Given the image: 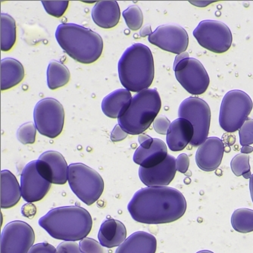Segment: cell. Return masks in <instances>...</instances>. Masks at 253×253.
Wrapping results in <instances>:
<instances>
[{
  "mask_svg": "<svg viewBox=\"0 0 253 253\" xmlns=\"http://www.w3.org/2000/svg\"><path fill=\"white\" fill-rule=\"evenodd\" d=\"M134 221L146 224H163L180 219L187 210L181 192L169 187H148L134 193L127 205Z\"/></svg>",
  "mask_w": 253,
  "mask_h": 253,
  "instance_id": "1",
  "label": "cell"
},
{
  "mask_svg": "<svg viewBox=\"0 0 253 253\" xmlns=\"http://www.w3.org/2000/svg\"><path fill=\"white\" fill-rule=\"evenodd\" d=\"M38 223L52 238L74 242L86 238L93 226L89 211L80 206L52 209Z\"/></svg>",
  "mask_w": 253,
  "mask_h": 253,
  "instance_id": "2",
  "label": "cell"
},
{
  "mask_svg": "<svg viewBox=\"0 0 253 253\" xmlns=\"http://www.w3.org/2000/svg\"><path fill=\"white\" fill-rule=\"evenodd\" d=\"M121 83L125 89L139 93L149 89L154 79L153 55L147 45L134 43L122 54L118 64Z\"/></svg>",
  "mask_w": 253,
  "mask_h": 253,
  "instance_id": "3",
  "label": "cell"
},
{
  "mask_svg": "<svg viewBox=\"0 0 253 253\" xmlns=\"http://www.w3.org/2000/svg\"><path fill=\"white\" fill-rule=\"evenodd\" d=\"M55 39L61 48L80 63H93L103 50V41L99 34L73 23H63L57 27Z\"/></svg>",
  "mask_w": 253,
  "mask_h": 253,
  "instance_id": "4",
  "label": "cell"
},
{
  "mask_svg": "<svg viewBox=\"0 0 253 253\" xmlns=\"http://www.w3.org/2000/svg\"><path fill=\"white\" fill-rule=\"evenodd\" d=\"M162 108L156 89L140 91L132 98L128 109L118 119L121 127L128 134H142L153 123Z\"/></svg>",
  "mask_w": 253,
  "mask_h": 253,
  "instance_id": "5",
  "label": "cell"
},
{
  "mask_svg": "<svg viewBox=\"0 0 253 253\" xmlns=\"http://www.w3.org/2000/svg\"><path fill=\"white\" fill-rule=\"evenodd\" d=\"M68 181L73 193L87 206L96 203L104 190V181L100 174L82 163L68 166Z\"/></svg>",
  "mask_w": 253,
  "mask_h": 253,
  "instance_id": "6",
  "label": "cell"
},
{
  "mask_svg": "<svg viewBox=\"0 0 253 253\" xmlns=\"http://www.w3.org/2000/svg\"><path fill=\"white\" fill-rule=\"evenodd\" d=\"M253 102L247 93L234 89L226 93L221 102L219 125L227 133L240 130L251 113Z\"/></svg>",
  "mask_w": 253,
  "mask_h": 253,
  "instance_id": "7",
  "label": "cell"
},
{
  "mask_svg": "<svg viewBox=\"0 0 253 253\" xmlns=\"http://www.w3.org/2000/svg\"><path fill=\"white\" fill-rule=\"evenodd\" d=\"M178 117L185 119L193 125L194 136L190 144L200 146L208 139L211 124V110L206 101L198 97L184 99L179 106Z\"/></svg>",
  "mask_w": 253,
  "mask_h": 253,
  "instance_id": "8",
  "label": "cell"
},
{
  "mask_svg": "<svg viewBox=\"0 0 253 253\" xmlns=\"http://www.w3.org/2000/svg\"><path fill=\"white\" fill-rule=\"evenodd\" d=\"M34 124L41 134L54 139L63 130L65 111L59 101L52 98L41 99L34 109Z\"/></svg>",
  "mask_w": 253,
  "mask_h": 253,
  "instance_id": "9",
  "label": "cell"
},
{
  "mask_svg": "<svg viewBox=\"0 0 253 253\" xmlns=\"http://www.w3.org/2000/svg\"><path fill=\"white\" fill-rule=\"evenodd\" d=\"M193 36L202 47L217 54L228 51L233 41L228 26L221 21L213 20L201 21L193 31Z\"/></svg>",
  "mask_w": 253,
  "mask_h": 253,
  "instance_id": "10",
  "label": "cell"
},
{
  "mask_svg": "<svg viewBox=\"0 0 253 253\" xmlns=\"http://www.w3.org/2000/svg\"><path fill=\"white\" fill-rule=\"evenodd\" d=\"M177 82L192 95H201L207 90L210 78L203 64L194 58L182 60L173 67Z\"/></svg>",
  "mask_w": 253,
  "mask_h": 253,
  "instance_id": "11",
  "label": "cell"
},
{
  "mask_svg": "<svg viewBox=\"0 0 253 253\" xmlns=\"http://www.w3.org/2000/svg\"><path fill=\"white\" fill-rule=\"evenodd\" d=\"M35 240L32 227L25 221H14L2 229L0 253H28Z\"/></svg>",
  "mask_w": 253,
  "mask_h": 253,
  "instance_id": "12",
  "label": "cell"
},
{
  "mask_svg": "<svg viewBox=\"0 0 253 253\" xmlns=\"http://www.w3.org/2000/svg\"><path fill=\"white\" fill-rule=\"evenodd\" d=\"M148 40L161 49L177 55L186 52L188 47V34L178 25H161Z\"/></svg>",
  "mask_w": 253,
  "mask_h": 253,
  "instance_id": "13",
  "label": "cell"
},
{
  "mask_svg": "<svg viewBox=\"0 0 253 253\" xmlns=\"http://www.w3.org/2000/svg\"><path fill=\"white\" fill-rule=\"evenodd\" d=\"M21 197L27 203H35L45 197L52 187L50 182L45 180L38 173L36 160L25 166L21 174Z\"/></svg>",
  "mask_w": 253,
  "mask_h": 253,
  "instance_id": "14",
  "label": "cell"
},
{
  "mask_svg": "<svg viewBox=\"0 0 253 253\" xmlns=\"http://www.w3.org/2000/svg\"><path fill=\"white\" fill-rule=\"evenodd\" d=\"M38 173L45 180L62 185L68 179V166L64 156L59 152L46 151L36 160Z\"/></svg>",
  "mask_w": 253,
  "mask_h": 253,
  "instance_id": "15",
  "label": "cell"
},
{
  "mask_svg": "<svg viewBox=\"0 0 253 253\" xmlns=\"http://www.w3.org/2000/svg\"><path fill=\"white\" fill-rule=\"evenodd\" d=\"M177 171L176 159L169 154L163 163L155 167H140L139 177L142 183L147 187H168L174 180Z\"/></svg>",
  "mask_w": 253,
  "mask_h": 253,
  "instance_id": "16",
  "label": "cell"
},
{
  "mask_svg": "<svg viewBox=\"0 0 253 253\" xmlns=\"http://www.w3.org/2000/svg\"><path fill=\"white\" fill-rule=\"evenodd\" d=\"M224 153L222 140L211 136L199 146L196 153V163L204 171H213L219 167Z\"/></svg>",
  "mask_w": 253,
  "mask_h": 253,
  "instance_id": "17",
  "label": "cell"
},
{
  "mask_svg": "<svg viewBox=\"0 0 253 253\" xmlns=\"http://www.w3.org/2000/svg\"><path fill=\"white\" fill-rule=\"evenodd\" d=\"M193 136V125L187 119L178 118L170 124L166 135V142L171 151H181L190 143Z\"/></svg>",
  "mask_w": 253,
  "mask_h": 253,
  "instance_id": "18",
  "label": "cell"
},
{
  "mask_svg": "<svg viewBox=\"0 0 253 253\" xmlns=\"http://www.w3.org/2000/svg\"><path fill=\"white\" fill-rule=\"evenodd\" d=\"M167 146L159 138H154L153 145L149 149L139 146L133 154V162L144 169L158 166L168 156Z\"/></svg>",
  "mask_w": 253,
  "mask_h": 253,
  "instance_id": "19",
  "label": "cell"
},
{
  "mask_svg": "<svg viewBox=\"0 0 253 253\" xmlns=\"http://www.w3.org/2000/svg\"><path fill=\"white\" fill-rule=\"evenodd\" d=\"M132 98L131 93L127 89H116L102 99V112L110 119H119L128 109Z\"/></svg>",
  "mask_w": 253,
  "mask_h": 253,
  "instance_id": "20",
  "label": "cell"
},
{
  "mask_svg": "<svg viewBox=\"0 0 253 253\" xmlns=\"http://www.w3.org/2000/svg\"><path fill=\"white\" fill-rule=\"evenodd\" d=\"M120 18V7L116 1H99L92 9L93 21L97 26L105 29L115 28Z\"/></svg>",
  "mask_w": 253,
  "mask_h": 253,
  "instance_id": "21",
  "label": "cell"
},
{
  "mask_svg": "<svg viewBox=\"0 0 253 253\" xmlns=\"http://www.w3.org/2000/svg\"><path fill=\"white\" fill-rule=\"evenodd\" d=\"M157 240L156 237L145 231H137L127 237L119 246L116 253H156Z\"/></svg>",
  "mask_w": 253,
  "mask_h": 253,
  "instance_id": "22",
  "label": "cell"
},
{
  "mask_svg": "<svg viewBox=\"0 0 253 253\" xmlns=\"http://www.w3.org/2000/svg\"><path fill=\"white\" fill-rule=\"evenodd\" d=\"M0 206L2 209L11 208L21 200V186L9 170L0 172Z\"/></svg>",
  "mask_w": 253,
  "mask_h": 253,
  "instance_id": "23",
  "label": "cell"
},
{
  "mask_svg": "<svg viewBox=\"0 0 253 253\" xmlns=\"http://www.w3.org/2000/svg\"><path fill=\"white\" fill-rule=\"evenodd\" d=\"M98 239L101 245L105 248L119 247L126 240V227L118 220L112 218L106 220L101 224Z\"/></svg>",
  "mask_w": 253,
  "mask_h": 253,
  "instance_id": "24",
  "label": "cell"
},
{
  "mask_svg": "<svg viewBox=\"0 0 253 253\" xmlns=\"http://www.w3.org/2000/svg\"><path fill=\"white\" fill-rule=\"evenodd\" d=\"M25 78V69L19 61L5 58L0 62V89L7 90L19 84Z\"/></svg>",
  "mask_w": 253,
  "mask_h": 253,
  "instance_id": "25",
  "label": "cell"
},
{
  "mask_svg": "<svg viewBox=\"0 0 253 253\" xmlns=\"http://www.w3.org/2000/svg\"><path fill=\"white\" fill-rule=\"evenodd\" d=\"M16 41V25L11 15H0V47L3 52H8L13 47Z\"/></svg>",
  "mask_w": 253,
  "mask_h": 253,
  "instance_id": "26",
  "label": "cell"
},
{
  "mask_svg": "<svg viewBox=\"0 0 253 253\" xmlns=\"http://www.w3.org/2000/svg\"><path fill=\"white\" fill-rule=\"evenodd\" d=\"M48 87L50 89H59L69 82L70 72L63 64L58 61H51L48 65L46 72Z\"/></svg>",
  "mask_w": 253,
  "mask_h": 253,
  "instance_id": "27",
  "label": "cell"
},
{
  "mask_svg": "<svg viewBox=\"0 0 253 253\" xmlns=\"http://www.w3.org/2000/svg\"><path fill=\"white\" fill-rule=\"evenodd\" d=\"M231 225L237 232H253V210L245 208L235 210L231 216Z\"/></svg>",
  "mask_w": 253,
  "mask_h": 253,
  "instance_id": "28",
  "label": "cell"
},
{
  "mask_svg": "<svg viewBox=\"0 0 253 253\" xmlns=\"http://www.w3.org/2000/svg\"><path fill=\"white\" fill-rule=\"evenodd\" d=\"M231 170L237 177L244 176V178L250 179L252 176L250 170V156L247 154H237L231 160Z\"/></svg>",
  "mask_w": 253,
  "mask_h": 253,
  "instance_id": "29",
  "label": "cell"
},
{
  "mask_svg": "<svg viewBox=\"0 0 253 253\" xmlns=\"http://www.w3.org/2000/svg\"><path fill=\"white\" fill-rule=\"evenodd\" d=\"M125 22L131 31L140 30L143 25V15L140 7L136 5H132L125 9L122 13Z\"/></svg>",
  "mask_w": 253,
  "mask_h": 253,
  "instance_id": "30",
  "label": "cell"
},
{
  "mask_svg": "<svg viewBox=\"0 0 253 253\" xmlns=\"http://www.w3.org/2000/svg\"><path fill=\"white\" fill-rule=\"evenodd\" d=\"M37 130L36 125L33 122L24 124L17 130V139L22 144H33L36 140Z\"/></svg>",
  "mask_w": 253,
  "mask_h": 253,
  "instance_id": "31",
  "label": "cell"
},
{
  "mask_svg": "<svg viewBox=\"0 0 253 253\" xmlns=\"http://www.w3.org/2000/svg\"><path fill=\"white\" fill-rule=\"evenodd\" d=\"M46 13L55 18H61L68 7V1H42Z\"/></svg>",
  "mask_w": 253,
  "mask_h": 253,
  "instance_id": "32",
  "label": "cell"
},
{
  "mask_svg": "<svg viewBox=\"0 0 253 253\" xmlns=\"http://www.w3.org/2000/svg\"><path fill=\"white\" fill-rule=\"evenodd\" d=\"M240 145L242 146L253 144V119H247L239 130Z\"/></svg>",
  "mask_w": 253,
  "mask_h": 253,
  "instance_id": "33",
  "label": "cell"
},
{
  "mask_svg": "<svg viewBox=\"0 0 253 253\" xmlns=\"http://www.w3.org/2000/svg\"><path fill=\"white\" fill-rule=\"evenodd\" d=\"M81 250L83 253H107L104 247L101 245L100 243L92 238L83 239L79 244Z\"/></svg>",
  "mask_w": 253,
  "mask_h": 253,
  "instance_id": "34",
  "label": "cell"
},
{
  "mask_svg": "<svg viewBox=\"0 0 253 253\" xmlns=\"http://www.w3.org/2000/svg\"><path fill=\"white\" fill-rule=\"evenodd\" d=\"M170 122L164 116H158L153 122V127L159 134L167 135L168 130L170 126Z\"/></svg>",
  "mask_w": 253,
  "mask_h": 253,
  "instance_id": "35",
  "label": "cell"
},
{
  "mask_svg": "<svg viewBox=\"0 0 253 253\" xmlns=\"http://www.w3.org/2000/svg\"><path fill=\"white\" fill-rule=\"evenodd\" d=\"M58 253H83L78 244L74 241H65L57 247Z\"/></svg>",
  "mask_w": 253,
  "mask_h": 253,
  "instance_id": "36",
  "label": "cell"
},
{
  "mask_svg": "<svg viewBox=\"0 0 253 253\" xmlns=\"http://www.w3.org/2000/svg\"><path fill=\"white\" fill-rule=\"evenodd\" d=\"M189 166H190L189 156L185 153L179 155L176 159V169L177 171L180 172L182 174H185L188 170Z\"/></svg>",
  "mask_w": 253,
  "mask_h": 253,
  "instance_id": "37",
  "label": "cell"
},
{
  "mask_svg": "<svg viewBox=\"0 0 253 253\" xmlns=\"http://www.w3.org/2000/svg\"><path fill=\"white\" fill-rule=\"evenodd\" d=\"M28 253H58L57 249L47 243L35 244Z\"/></svg>",
  "mask_w": 253,
  "mask_h": 253,
  "instance_id": "38",
  "label": "cell"
},
{
  "mask_svg": "<svg viewBox=\"0 0 253 253\" xmlns=\"http://www.w3.org/2000/svg\"><path fill=\"white\" fill-rule=\"evenodd\" d=\"M128 133H126L123 129L121 127L120 125H116L114 127L113 130L111 133V140L112 142H119L125 140V138L127 136Z\"/></svg>",
  "mask_w": 253,
  "mask_h": 253,
  "instance_id": "39",
  "label": "cell"
},
{
  "mask_svg": "<svg viewBox=\"0 0 253 253\" xmlns=\"http://www.w3.org/2000/svg\"><path fill=\"white\" fill-rule=\"evenodd\" d=\"M138 141L140 143V146L143 149H149L150 146L153 145V141H154V138L149 136V135L140 134L138 137Z\"/></svg>",
  "mask_w": 253,
  "mask_h": 253,
  "instance_id": "40",
  "label": "cell"
},
{
  "mask_svg": "<svg viewBox=\"0 0 253 253\" xmlns=\"http://www.w3.org/2000/svg\"><path fill=\"white\" fill-rule=\"evenodd\" d=\"M37 209L34 205L31 203H28V204L24 205L22 209H21V214L25 217L32 218L33 216L35 215L36 214Z\"/></svg>",
  "mask_w": 253,
  "mask_h": 253,
  "instance_id": "41",
  "label": "cell"
},
{
  "mask_svg": "<svg viewBox=\"0 0 253 253\" xmlns=\"http://www.w3.org/2000/svg\"><path fill=\"white\" fill-rule=\"evenodd\" d=\"M213 2H215V1H190V3L197 7H206Z\"/></svg>",
  "mask_w": 253,
  "mask_h": 253,
  "instance_id": "42",
  "label": "cell"
},
{
  "mask_svg": "<svg viewBox=\"0 0 253 253\" xmlns=\"http://www.w3.org/2000/svg\"><path fill=\"white\" fill-rule=\"evenodd\" d=\"M153 33L152 32L151 26L150 25H146L140 31V37H142V38H145V37L147 36L149 37Z\"/></svg>",
  "mask_w": 253,
  "mask_h": 253,
  "instance_id": "43",
  "label": "cell"
},
{
  "mask_svg": "<svg viewBox=\"0 0 253 253\" xmlns=\"http://www.w3.org/2000/svg\"><path fill=\"white\" fill-rule=\"evenodd\" d=\"M189 58H190V56H189L188 52H183V53L180 54V55H177V56H176L175 60H174V66H175L177 63L181 62L183 59H189Z\"/></svg>",
  "mask_w": 253,
  "mask_h": 253,
  "instance_id": "44",
  "label": "cell"
},
{
  "mask_svg": "<svg viewBox=\"0 0 253 253\" xmlns=\"http://www.w3.org/2000/svg\"><path fill=\"white\" fill-rule=\"evenodd\" d=\"M253 147L250 146H243L242 149H241V153L243 154H249V153H253Z\"/></svg>",
  "mask_w": 253,
  "mask_h": 253,
  "instance_id": "45",
  "label": "cell"
},
{
  "mask_svg": "<svg viewBox=\"0 0 253 253\" xmlns=\"http://www.w3.org/2000/svg\"><path fill=\"white\" fill-rule=\"evenodd\" d=\"M250 195H251L252 201L253 203V174H252L251 177L250 179Z\"/></svg>",
  "mask_w": 253,
  "mask_h": 253,
  "instance_id": "46",
  "label": "cell"
},
{
  "mask_svg": "<svg viewBox=\"0 0 253 253\" xmlns=\"http://www.w3.org/2000/svg\"><path fill=\"white\" fill-rule=\"evenodd\" d=\"M197 253H214L210 250H201V251L197 252Z\"/></svg>",
  "mask_w": 253,
  "mask_h": 253,
  "instance_id": "47",
  "label": "cell"
}]
</instances>
